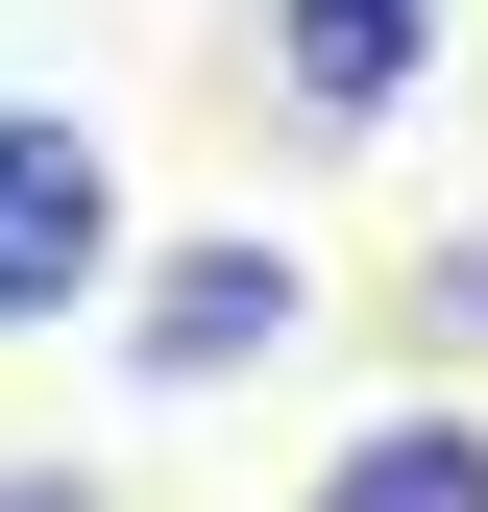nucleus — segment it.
<instances>
[{
    "instance_id": "nucleus-2",
    "label": "nucleus",
    "mask_w": 488,
    "mask_h": 512,
    "mask_svg": "<svg viewBox=\"0 0 488 512\" xmlns=\"http://www.w3.org/2000/svg\"><path fill=\"white\" fill-rule=\"evenodd\" d=\"M293 317H318V269L220 220V244H147V269H122V366H147V391H244Z\"/></svg>"
},
{
    "instance_id": "nucleus-6",
    "label": "nucleus",
    "mask_w": 488,
    "mask_h": 512,
    "mask_svg": "<svg viewBox=\"0 0 488 512\" xmlns=\"http://www.w3.org/2000/svg\"><path fill=\"white\" fill-rule=\"evenodd\" d=\"M0 512H122V488L98 464H0Z\"/></svg>"
},
{
    "instance_id": "nucleus-5",
    "label": "nucleus",
    "mask_w": 488,
    "mask_h": 512,
    "mask_svg": "<svg viewBox=\"0 0 488 512\" xmlns=\"http://www.w3.org/2000/svg\"><path fill=\"white\" fill-rule=\"evenodd\" d=\"M415 317H440V342H488V244H464V269H415Z\"/></svg>"
},
{
    "instance_id": "nucleus-3",
    "label": "nucleus",
    "mask_w": 488,
    "mask_h": 512,
    "mask_svg": "<svg viewBox=\"0 0 488 512\" xmlns=\"http://www.w3.org/2000/svg\"><path fill=\"white\" fill-rule=\"evenodd\" d=\"M440 25H464V0H269V98H293V147H391V98L440 74Z\"/></svg>"
},
{
    "instance_id": "nucleus-4",
    "label": "nucleus",
    "mask_w": 488,
    "mask_h": 512,
    "mask_svg": "<svg viewBox=\"0 0 488 512\" xmlns=\"http://www.w3.org/2000/svg\"><path fill=\"white\" fill-rule=\"evenodd\" d=\"M293 512H488V415H440V391H415V415H366Z\"/></svg>"
},
{
    "instance_id": "nucleus-1",
    "label": "nucleus",
    "mask_w": 488,
    "mask_h": 512,
    "mask_svg": "<svg viewBox=\"0 0 488 512\" xmlns=\"http://www.w3.org/2000/svg\"><path fill=\"white\" fill-rule=\"evenodd\" d=\"M98 293H122V147L74 98H0V342H49Z\"/></svg>"
}]
</instances>
